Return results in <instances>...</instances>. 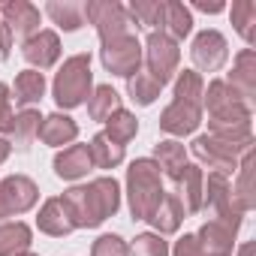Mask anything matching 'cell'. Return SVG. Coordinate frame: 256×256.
Returning <instances> with one entry per match:
<instances>
[{
	"mask_svg": "<svg viewBox=\"0 0 256 256\" xmlns=\"http://www.w3.org/2000/svg\"><path fill=\"white\" fill-rule=\"evenodd\" d=\"M139 133V120L130 114V112H126V108H118V112H112L108 118H106V139H112L114 145H126V142H130L133 136Z\"/></svg>",
	"mask_w": 256,
	"mask_h": 256,
	"instance_id": "603a6c76",
	"label": "cell"
},
{
	"mask_svg": "<svg viewBox=\"0 0 256 256\" xmlns=\"http://www.w3.org/2000/svg\"><path fill=\"white\" fill-rule=\"evenodd\" d=\"M126 193L136 220H148L163 202V172L154 160H136L126 169Z\"/></svg>",
	"mask_w": 256,
	"mask_h": 256,
	"instance_id": "7a4b0ae2",
	"label": "cell"
},
{
	"mask_svg": "<svg viewBox=\"0 0 256 256\" xmlns=\"http://www.w3.org/2000/svg\"><path fill=\"white\" fill-rule=\"evenodd\" d=\"M76 223V229L100 226L106 217H112L120 205V190L114 178H96L88 187H72L60 199Z\"/></svg>",
	"mask_w": 256,
	"mask_h": 256,
	"instance_id": "6da1fadb",
	"label": "cell"
},
{
	"mask_svg": "<svg viewBox=\"0 0 256 256\" xmlns=\"http://www.w3.org/2000/svg\"><path fill=\"white\" fill-rule=\"evenodd\" d=\"M82 12L96 28L102 42L130 34V16H126V10L120 4H112V0H90V4L82 6Z\"/></svg>",
	"mask_w": 256,
	"mask_h": 256,
	"instance_id": "8992f818",
	"label": "cell"
},
{
	"mask_svg": "<svg viewBox=\"0 0 256 256\" xmlns=\"http://www.w3.org/2000/svg\"><path fill=\"white\" fill-rule=\"evenodd\" d=\"M202 102L208 106V114H211L208 124H214V120H250V106L223 78L211 82L208 90H202Z\"/></svg>",
	"mask_w": 256,
	"mask_h": 256,
	"instance_id": "52a82bcc",
	"label": "cell"
},
{
	"mask_svg": "<svg viewBox=\"0 0 256 256\" xmlns=\"http://www.w3.org/2000/svg\"><path fill=\"white\" fill-rule=\"evenodd\" d=\"M202 78H199V72H193V70H184L181 76H178V82H175V96L178 100H187V102H196V106H202Z\"/></svg>",
	"mask_w": 256,
	"mask_h": 256,
	"instance_id": "e575fe53",
	"label": "cell"
},
{
	"mask_svg": "<svg viewBox=\"0 0 256 256\" xmlns=\"http://www.w3.org/2000/svg\"><path fill=\"white\" fill-rule=\"evenodd\" d=\"M154 154H157V166L175 181V175L184 169V145H178V142H160L157 148H154Z\"/></svg>",
	"mask_w": 256,
	"mask_h": 256,
	"instance_id": "1f68e13d",
	"label": "cell"
},
{
	"mask_svg": "<svg viewBox=\"0 0 256 256\" xmlns=\"http://www.w3.org/2000/svg\"><path fill=\"white\" fill-rule=\"evenodd\" d=\"M46 12L54 18V24H60L64 30H78L84 24V12H82V4H48Z\"/></svg>",
	"mask_w": 256,
	"mask_h": 256,
	"instance_id": "836d02e7",
	"label": "cell"
},
{
	"mask_svg": "<svg viewBox=\"0 0 256 256\" xmlns=\"http://www.w3.org/2000/svg\"><path fill=\"white\" fill-rule=\"evenodd\" d=\"M202 120V106L187 102V100H172V106L160 114V130H166L169 136H190Z\"/></svg>",
	"mask_w": 256,
	"mask_h": 256,
	"instance_id": "7c38bea8",
	"label": "cell"
},
{
	"mask_svg": "<svg viewBox=\"0 0 256 256\" xmlns=\"http://www.w3.org/2000/svg\"><path fill=\"white\" fill-rule=\"evenodd\" d=\"M36 136L46 142V145H70V142H76V136H78V124L72 120V118H66V114H48V118H42L40 120V130H36Z\"/></svg>",
	"mask_w": 256,
	"mask_h": 256,
	"instance_id": "ac0fdd59",
	"label": "cell"
},
{
	"mask_svg": "<svg viewBox=\"0 0 256 256\" xmlns=\"http://www.w3.org/2000/svg\"><path fill=\"white\" fill-rule=\"evenodd\" d=\"M126 90H130V96H133V102H139V106H151L157 96H160V84L148 76V72H136V76H130L126 78Z\"/></svg>",
	"mask_w": 256,
	"mask_h": 256,
	"instance_id": "4dcf8cb0",
	"label": "cell"
},
{
	"mask_svg": "<svg viewBox=\"0 0 256 256\" xmlns=\"http://www.w3.org/2000/svg\"><path fill=\"white\" fill-rule=\"evenodd\" d=\"M88 151H90V163H94V166H100V169H114V166H120V163H124V148H120V145H114L112 139H106L102 133L90 139Z\"/></svg>",
	"mask_w": 256,
	"mask_h": 256,
	"instance_id": "484cf974",
	"label": "cell"
},
{
	"mask_svg": "<svg viewBox=\"0 0 256 256\" xmlns=\"http://www.w3.org/2000/svg\"><path fill=\"white\" fill-rule=\"evenodd\" d=\"M247 148H238V145H229V142H220L214 136H196L193 139V154L196 160L208 163V169L220 172V175H232L238 169V154H244Z\"/></svg>",
	"mask_w": 256,
	"mask_h": 256,
	"instance_id": "9c48e42d",
	"label": "cell"
},
{
	"mask_svg": "<svg viewBox=\"0 0 256 256\" xmlns=\"http://www.w3.org/2000/svg\"><path fill=\"white\" fill-rule=\"evenodd\" d=\"M199 247L205 256H232V244H235V229H229L226 223H217V220H208L199 235H196Z\"/></svg>",
	"mask_w": 256,
	"mask_h": 256,
	"instance_id": "e0dca14e",
	"label": "cell"
},
{
	"mask_svg": "<svg viewBox=\"0 0 256 256\" xmlns=\"http://www.w3.org/2000/svg\"><path fill=\"white\" fill-rule=\"evenodd\" d=\"M163 28L178 42V40H184L193 30V16L187 12L184 4H175V0H172V4H166V22H163Z\"/></svg>",
	"mask_w": 256,
	"mask_h": 256,
	"instance_id": "f546056e",
	"label": "cell"
},
{
	"mask_svg": "<svg viewBox=\"0 0 256 256\" xmlns=\"http://www.w3.org/2000/svg\"><path fill=\"white\" fill-rule=\"evenodd\" d=\"M90 166H94V163H90L88 145H70V148H64V151L54 157V172H58V178H66V181L88 175Z\"/></svg>",
	"mask_w": 256,
	"mask_h": 256,
	"instance_id": "d6986e66",
	"label": "cell"
},
{
	"mask_svg": "<svg viewBox=\"0 0 256 256\" xmlns=\"http://www.w3.org/2000/svg\"><path fill=\"white\" fill-rule=\"evenodd\" d=\"M12 126H16L12 96H10V88L0 82V133H12Z\"/></svg>",
	"mask_w": 256,
	"mask_h": 256,
	"instance_id": "74e56055",
	"label": "cell"
},
{
	"mask_svg": "<svg viewBox=\"0 0 256 256\" xmlns=\"http://www.w3.org/2000/svg\"><path fill=\"white\" fill-rule=\"evenodd\" d=\"M22 256H34V253H22Z\"/></svg>",
	"mask_w": 256,
	"mask_h": 256,
	"instance_id": "ee69618b",
	"label": "cell"
},
{
	"mask_svg": "<svg viewBox=\"0 0 256 256\" xmlns=\"http://www.w3.org/2000/svg\"><path fill=\"white\" fill-rule=\"evenodd\" d=\"M10 48H12V34H10V28L4 24V18H0V60L10 58Z\"/></svg>",
	"mask_w": 256,
	"mask_h": 256,
	"instance_id": "ab89813d",
	"label": "cell"
},
{
	"mask_svg": "<svg viewBox=\"0 0 256 256\" xmlns=\"http://www.w3.org/2000/svg\"><path fill=\"white\" fill-rule=\"evenodd\" d=\"M172 253H175V256H205L202 247H199V241H196V235H184V238L175 244Z\"/></svg>",
	"mask_w": 256,
	"mask_h": 256,
	"instance_id": "f35d334b",
	"label": "cell"
},
{
	"mask_svg": "<svg viewBox=\"0 0 256 256\" xmlns=\"http://www.w3.org/2000/svg\"><path fill=\"white\" fill-rule=\"evenodd\" d=\"M190 54H193V64H196L202 72H217V70L226 64L229 48H226L223 34H217V30H202V34L193 40Z\"/></svg>",
	"mask_w": 256,
	"mask_h": 256,
	"instance_id": "8fae6325",
	"label": "cell"
},
{
	"mask_svg": "<svg viewBox=\"0 0 256 256\" xmlns=\"http://www.w3.org/2000/svg\"><path fill=\"white\" fill-rule=\"evenodd\" d=\"M6 157H10V142H6V139H0V163H4Z\"/></svg>",
	"mask_w": 256,
	"mask_h": 256,
	"instance_id": "b9f144b4",
	"label": "cell"
},
{
	"mask_svg": "<svg viewBox=\"0 0 256 256\" xmlns=\"http://www.w3.org/2000/svg\"><path fill=\"white\" fill-rule=\"evenodd\" d=\"M40 229L46 235H54V238L70 235L76 229V223H72V217H70V211H66V205L60 199H48L42 205V211H40Z\"/></svg>",
	"mask_w": 256,
	"mask_h": 256,
	"instance_id": "ffe728a7",
	"label": "cell"
},
{
	"mask_svg": "<svg viewBox=\"0 0 256 256\" xmlns=\"http://www.w3.org/2000/svg\"><path fill=\"white\" fill-rule=\"evenodd\" d=\"M126 16H133L142 28H160V30H163V22H166V4H163V0H136Z\"/></svg>",
	"mask_w": 256,
	"mask_h": 256,
	"instance_id": "f1b7e54d",
	"label": "cell"
},
{
	"mask_svg": "<svg viewBox=\"0 0 256 256\" xmlns=\"http://www.w3.org/2000/svg\"><path fill=\"white\" fill-rule=\"evenodd\" d=\"M238 256H253V244H244V247H241V253H238Z\"/></svg>",
	"mask_w": 256,
	"mask_h": 256,
	"instance_id": "7bdbcfd3",
	"label": "cell"
},
{
	"mask_svg": "<svg viewBox=\"0 0 256 256\" xmlns=\"http://www.w3.org/2000/svg\"><path fill=\"white\" fill-rule=\"evenodd\" d=\"M196 10H202V12H220V10H223V4H217V0H214V4H205V0H199Z\"/></svg>",
	"mask_w": 256,
	"mask_h": 256,
	"instance_id": "60d3db41",
	"label": "cell"
},
{
	"mask_svg": "<svg viewBox=\"0 0 256 256\" xmlns=\"http://www.w3.org/2000/svg\"><path fill=\"white\" fill-rule=\"evenodd\" d=\"M120 108V96H118V90L114 88H108V84H100L96 90H94V96H88V112H90V118L94 120H106L112 112H118Z\"/></svg>",
	"mask_w": 256,
	"mask_h": 256,
	"instance_id": "83f0119b",
	"label": "cell"
},
{
	"mask_svg": "<svg viewBox=\"0 0 256 256\" xmlns=\"http://www.w3.org/2000/svg\"><path fill=\"white\" fill-rule=\"evenodd\" d=\"M30 247V229L24 223L0 220V256H22Z\"/></svg>",
	"mask_w": 256,
	"mask_h": 256,
	"instance_id": "7402d4cb",
	"label": "cell"
},
{
	"mask_svg": "<svg viewBox=\"0 0 256 256\" xmlns=\"http://www.w3.org/2000/svg\"><path fill=\"white\" fill-rule=\"evenodd\" d=\"M178 60H181V52H178V42L166 34V30H151L148 34V42H145V72L163 88L172 72L178 70Z\"/></svg>",
	"mask_w": 256,
	"mask_h": 256,
	"instance_id": "5b68a950",
	"label": "cell"
},
{
	"mask_svg": "<svg viewBox=\"0 0 256 256\" xmlns=\"http://www.w3.org/2000/svg\"><path fill=\"white\" fill-rule=\"evenodd\" d=\"M226 84H229L247 106L253 102V94H256V54H253V48H244V52L235 58V66H232Z\"/></svg>",
	"mask_w": 256,
	"mask_h": 256,
	"instance_id": "9a60e30c",
	"label": "cell"
},
{
	"mask_svg": "<svg viewBox=\"0 0 256 256\" xmlns=\"http://www.w3.org/2000/svg\"><path fill=\"white\" fill-rule=\"evenodd\" d=\"M36 184L24 175H10L0 181V220L12 217V214H24L28 208H34L36 202Z\"/></svg>",
	"mask_w": 256,
	"mask_h": 256,
	"instance_id": "30bf717a",
	"label": "cell"
},
{
	"mask_svg": "<svg viewBox=\"0 0 256 256\" xmlns=\"http://www.w3.org/2000/svg\"><path fill=\"white\" fill-rule=\"evenodd\" d=\"M130 256H169V244H166L160 235L145 232V235H139V238L133 241Z\"/></svg>",
	"mask_w": 256,
	"mask_h": 256,
	"instance_id": "d590c367",
	"label": "cell"
},
{
	"mask_svg": "<svg viewBox=\"0 0 256 256\" xmlns=\"http://www.w3.org/2000/svg\"><path fill=\"white\" fill-rule=\"evenodd\" d=\"M54 102L60 108H76L90 96V54H72L54 76Z\"/></svg>",
	"mask_w": 256,
	"mask_h": 256,
	"instance_id": "3957f363",
	"label": "cell"
},
{
	"mask_svg": "<svg viewBox=\"0 0 256 256\" xmlns=\"http://www.w3.org/2000/svg\"><path fill=\"white\" fill-rule=\"evenodd\" d=\"M181 220H184V205H181V199H178L175 193H166L163 202H160V208L148 217V223H154V229H157L160 235L175 232V229L181 226Z\"/></svg>",
	"mask_w": 256,
	"mask_h": 256,
	"instance_id": "44dd1931",
	"label": "cell"
},
{
	"mask_svg": "<svg viewBox=\"0 0 256 256\" xmlns=\"http://www.w3.org/2000/svg\"><path fill=\"white\" fill-rule=\"evenodd\" d=\"M42 94H46V78H42V72H36V70L18 72V78H16V102H18V106H34V102L42 100Z\"/></svg>",
	"mask_w": 256,
	"mask_h": 256,
	"instance_id": "d4e9b609",
	"label": "cell"
},
{
	"mask_svg": "<svg viewBox=\"0 0 256 256\" xmlns=\"http://www.w3.org/2000/svg\"><path fill=\"white\" fill-rule=\"evenodd\" d=\"M40 112H34V108H28V112H22L18 118H16V126H12V139H16V148L18 151H28L30 148V139L36 136V130H40Z\"/></svg>",
	"mask_w": 256,
	"mask_h": 256,
	"instance_id": "d6a6232c",
	"label": "cell"
},
{
	"mask_svg": "<svg viewBox=\"0 0 256 256\" xmlns=\"http://www.w3.org/2000/svg\"><path fill=\"white\" fill-rule=\"evenodd\" d=\"M232 196L238 199V205L244 211H250L256 205V196H253V148H247L241 154V163H238V187L232 190Z\"/></svg>",
	"mask_w": 256,
	"mask_h": 256,
	"instance_id": "cb8c5ba5",
	"label": "cell"
},
{
	"mask_svg": "<svg viewBox=\"0 0 256 256\" xmlns=\"http://www.w3.org/2000/svg\"><path fill=\"white\" fill-rule=\"evenodd\" d=\"M106 70L112 76H124V78H130L139 72L142 66V46L133 34H126V36H118V40H108L102 42V52H100Z\"/></svg>",
	"mask_w": 256,
	"mask_h": 256,
	"instance_id": "ba28073f",
	"label": "cell"
},
{
	"mask_svg": "<svg viewBox=\"0 0 256 256\" xmlns=\"http://www.w3.org/2000/svg\"><path fill=\"white\" fill-rule=\"evenodd\" d=\"M202 208L211 211L217 223H226L229 229L238 232L244 208L232 196V184H229L226 175H220V172H211L208 175V184H202Z\"/></svg>",
	"mask_w": 256,
	"mask_h": 256,
	"instance_id": "277c9868",
	"label": "cell"
},
{
	"mask_svg": "<svg viewBox=\"0 0 256 256\" xmlns=\"http://www.w3.org/2000/svg\"><path fill=\"white\" fill-rule=\"evenodd\" d=\"M0 18L4 24L10 28V34L16 36H34L40 34V10L28 0H6V4H0Z\"/></svg>",
	"mask_w": 256,
	"mask_h": 256,
	"instance_id": "4fadbf2b",
	"label": "cell"
},
{
	"mask_svg": "<svg viewBox=\"0 0 256 256\" xmlns=\"http://www.w3.org/2000/svg\"><path fill=\"white\" fill-rule=\"evenodd\" d=\"M232 24L244 36L247 46L256 42V4L253 0H238V4H232Z\"/></svg>",
	"mask_w": 256,
	"mask_h": 256,
	"instance_id": "4316f807",
	"label": "cell"
},
{
	"mask_svg": "<svg viewBox=\"0 0 256 256\" xmlns=\"http://www.w3.org/2000/svg\"><path fill=\"white\" fill-rule=\"evenodd\" d=\"M90 256H130V247H126L118 235H102L94 241Z\"/></svg>",
	"mask_w": 256,
	"mask_h": 256,
	"instance_id": "8d00e7d4",
	"label": "cell"
},
{
	"mask_svg": "<svg viewBox=\"0 0 256 256\" xmlns=\"http://www.w3.org/2000/svg\"><path fill=\"white\" fill-rule=\"evenodd\" d=\"M175 184H178V199L184 205V214H196L202 211V169L193 166V163H184V169L175 175Z\"/></svg>",
	"mask_w": 256,
	"mask_h": 256,
	"instance_id": "2e32d148",
	"label": "cell"
},
{
	"mask_svg": "<svg viewBox=\"0 0 256 256\" xmlns=\"http://www.w3.org/2000/svg\"><path fill=\"white\" fill-rule=\"evenodd\" d=\"M58 58H60V40H58V34L40 30V34H34L30 40H24V60H28L30 66H36V72L54 66Z\"/></svg>",
	"mask_w": 256,
	"mask_h": 256,
	"instance_id": "5bb4252c",
	"label": "cell"
}]
</instances>
